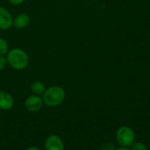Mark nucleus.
<instances>
[{"mask_svg": "<svg viewBox=\"0 0 150 150\" xmlns=\"http://www.w3.org/2000/svg\"><path fill=\"white\" fill-rule=\"evenodd\" d=\"M7 63L16 70H23L29 64L27 53L21 48H13L7 53Z\"/></svg>", "mask_w": 150, "mask_h": 150, "instance_id": "f257e3e1", "label": "nucleus"}, {"mask_svg": "<svg viewBox=\"0 0 150 150\" xmlns=\"http://www.w3.org/2000/svg\"><path fill=\"white\" fill-rule=\"evenodd\" d=\"M7 65V59L4 55H0V71L4 69Z\"/></svg>", "mask_w": 150, "mask_h": 150, "instance_id": "ddd939ff", "label": "nucleus"}, {"mask_svg": "<svg viewBox=\"0 0 150 150\" xmlns=\"http://www.w3.org/2000/svg\"><path fill=\"white\" fill-rule=\"evenodd\" d=\"M25 150H41L40 149H39L38 147H35V146H31L29 148H27Z\"/></svg>", "mask_w": 150, "mask_h": 150, "instance_id": "2eb2a0df", "label": "nucleus"}, {"mask_svg": "<svg viewBox=\"0 0 150 150\" xmlns=\"http://www.w3.org/2000/svg\"><path fill=\"white\" fill-rule=\"evenodd\" d=\"M8 49H9V47H8L7 41L4 39L0 38V55L6 54L9 52Z\"/></svg>", "mask_w": 150, "mask_h": 150, "instance_id": "9d476101", "label": "nucleus"}, {"mask_svg": "<svg viewBox=\"0 0 150 150\" xmlns=\"http://www.w3.org/2000/svg\"><path fill=\"white\" fill-rule=\"evenodd\" d=\"M13 25V18L10 11L0 6V30H8Z\"/></svg>", "mask_w": 150, "mask_h": 150, "instance_id": "423d86ee", "label": "nucleus"}, {"mask_svg": "<svg viewBox=\"0 0 150 150\" xmlns=\"http://www.w3.org/2000/svg\"><path fill=\"white\" fill-rule=\"evenodd\" d=\"M44 105L43 99L40 96L37 95H31L27 97L25 100V108L26 111L30 112H37L41 110Z\"/></svg>", "mask_w": 150, "mask_h": 150, "instance_id": "20e7f679", "label": "nucleus"}, {"mask_svg": "<svg viewBox=\"0 0 150 150\" xmlns=\"http://www.w3.org/2000/svg\"><path fill=\"white\" fill-rule=\"evenodd\" d=\"M131 150H148L147 147L144 143L141 142H134V144L131 146Z\"/></svg>", "mask_w": 150, "mask_h": 150, "instance_id": "9b49d317", "label": "nucleus"}, {"mask_svg": "<svg viewBox=\"0 0 150 150\" xmlns=\"http://www.w3.org/2000/svg\"><path fill=\"white\" fill-rule=\"evenodd\" d=\"M116 141L120 147L129 148L135 142L134 132L127 126L120 127L116 132Z\"/></svg>", "mask_w": 150, "mask_h": 150, "instance_id": "7ed1b4c3", "label": "nucleus"}, {"mask_svg": "<svg viewBox=\"0 0 150 150\" xmlns=\"http://www.w3.org/2000/svg\"><path fill=\"white\" fill-rule=\"evenodd\" d=\"M46 86L42 82L40 81H36L33 82L31 85V91L33 95H37V96H42L44 94V92L46 91Z\"/></svg>", "mask_w": 150, "mask_h": 150, "instance_id": "1a4fd4ad", "label": "nucleus"}, {"mask_svg": "<svg viewBox=\"0 0 150 150\" xmlns=\"http://www.w3.org/2000/svg\"><path fill=\"white\" fill-rule=\"evenodd\" d=\"M14 105V98L12 95L5 91H0V110L9 111Z\"/></svg>", "mask_w": 150, "mask_h": 150, "instance_id": "0eeeda50", "label": "nucleus"}, {"mask_svg": "<svg viewBox=\"0 0 150 150\" xmlns=\"http://www.w3.org/2000/svg\"><path fill=\"white\" fill-rule=\"evenodd\" d=\"M66 98V92L61 86H52L46 90L42 95L43 102L49 107H55L63 103Z\"/></svg>", "mask_w": 150, "mask_h": 150, "instance_id": "f03ea898", "label": "nucleus"}, {"mask_svg": "<svg viewBox=\"0 0 150 150\" xmlns=\"http://www.w3.org/2000/svg\"><path fill=\"white\" fill-rule=\"evenodd\" d=\"M46 150H64V143L62 138L56 134H50L45 140Z\"/></svg>", "mask_w": 150, "mask_h": 150, "instance_id": "39448f33", "label": "nucleus"}, {"mask_svg": "<svg viewBox=\"0 0 150 150\" xmlns=\"http://www.w3.org/2000/svg\"><path fill=\"white\" fill-rule=\"evenodd\" d=\"M116 150H131V149H129V148H120V149H117Z\"/></svg>", "mask_w": 150, "mask_h": 150, "instance_id": "dca6fc26", "label": "nucleus"}, {"mask_svg": "<svg viewBox=\"0 0 150 150\" xmlns=\"http://www.w3.org/2000/svg\"><path fill=\"white\" fill-rule=\"evenodd\" d=\"M30 23V17L26 13H20L17 15L13 20V25L17 29H24Z\"/></svg>", "mask_w": 150, "mask_h": 150, "instance_id": "6e6552de", "label": "nucleus"}, {"mask_svg": "<svg viewBox=\"0 0 150 150\" xmlns=\"http://www.w3.org/2000/svg\"><path fill=\"white\" fill-rule=\"evenodd\" d=\"M101 150H116L115 147L112 143L111 142H105L102 145Z\"/></svg>", "mask_w": 150, "mask_h": 150, "instance_id": "f8f14e48", "label": "nucleus"}, {"mask_svg": "<svg viewBox=\"0 0 150 150\" xmlns=\"http://www.w3.org/2000/svg\"><path fill=\"white\" fill-rule=\"evenodd\" d=\"M25 0H9L10 4H11L12 5H19L21 4H23Z\"/></svg>", "mask_w": 150, "mask_h": 150, "instance_id": "4468645a", "label": "nucleus"}]
</instances>
